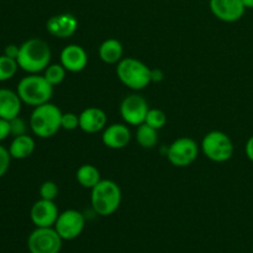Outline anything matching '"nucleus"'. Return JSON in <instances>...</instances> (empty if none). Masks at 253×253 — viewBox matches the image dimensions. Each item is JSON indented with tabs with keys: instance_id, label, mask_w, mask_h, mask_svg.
<instances>
[{
	"instance_id": "obj_20",
	"label": "nucleus",
	"mask_w": 253,
	"mask_h": 253,
	"mask_svg": "<svg viewBox=\"0 0 253 253\" xmlns=\"http://www.w3.org/2000/svg\"><path fill=\"white\" fill-rule=\"evenodd\" d=\"M76 178L82 187L90 190L101 180L100 172L93 165H82L77 170Z\"/></svg>"
},
{
	"instance_id": "obj_26",
	"label": "nucleus",
	"mask_w": 253,
	"mask_h": 253,
	"mask_svg": "<svg viewBox=\"0 0 253 253\" xmlns=\"http://www.w3.org/2000/svg\"><path fill=\"white\" fill-rule=\"evenodd\" d=\"M61 127L66 131H73L79 127V115L74 113L62 114Z\"/></svg>"
},
{
	"instance_id": "obj_32",
	"label": "nucleus",
	"mask_w": 253,
	"mask_h": 253,
	"mask_svg": "<svg viewBox=\"0 0 253 253\" xmlns=\"http://www.w3.org/2000/svg\"><path fill=\"white\" fill-rule=\"evenodd\" d=\"M163 77H165V74H163V72L161 71V69H151V81L152 82H161L163 79Z\"/></svg>"
},
{
	"instance_id": "obj_19",
	"label": "nucleus",
	"mask_w": 253,
	"mask_h": 253,
	"mask_svg": "<svg viewBox=\"0 0 253 253\" xmlns=\"http://www.w3.org/2000/svg\"><path fill=\"white\" fill-rule=\"evenodd\" d=\"M124 47L116 39H108L99 47V57L106 64H118L123 59Z\"/></svg>"
},
{
	"instance_id": "obj_1",
	"label": "nucleus",
	"mask_w": 253,
	"mask_h": 253,
	"mask_svg": "<svg viewBox=\"0 0 253 253\" xmlns=\"http://www.w3.org/2000/svg\"><path fill=\"white\" fill-rule=\"evenodd\" d=\"M51 48L41 39H30L20 44L16 62L19 68L29 74H39L51 64Z\"/></svg>"
},
{
	"instance_id": "obj_22",
	"label": "nucleus",
	"mask_w": 253,
	"mask_h": 253,
	"mask_svg": "<svg viewBox=\"0 0 253 253\" xmlns=\"http://www.w3.org/2000/svg\"><path fill=\"white\" fill-rule=\"evenodd\" d=\"M19 69L16 59L6 57L5 54L0 56V82L10 81L16 74Z\"/></svg>"
},
{
	"instance_id": "obj_16",
	"label": "nucleus",
	"mask_w": 253,
	"mask_h": 253,
	"mask_svg": "<svg viewBox=\"0 0 253 253\" xmlns=\"http://www.w3.org/2000/svg\"><path fill=\"white\" fill-rule=\"evenodd\" d=\"M108 116L105 111L95 106H89L79 114V128L86 133H96L106 127Z\"/></svg>"
},
{
	"instance_id": "obj_25",
	"label": "nucleus",
	"mask_w": 253,
	"mask_h": 253,
	"mask_svg": "<svg viewBox=\"0 0 253 253\" xmlns=\"http://www.w3.org/2000/svg\"><path fill=\"white\" fill-rule=\"evenodd\" d=\"M39 193L41 199L54 200L58 195V185L53 180H46L40 185Z\"/></svg>"
},
{
	"instance_id": "obj_29",
	"label": "nucleus",
	"mask_w": 253,
	"mask_h": 253,
	"mask_svg": "<svg viewBox=\"0 0 253 253\" xmlns=\"http://www.w3.org/2000/svg\"><path fill=\"white\" fill-rule=\"evenodd\" d=\"M10 135H11V130H10V121L0 118V142L6 140Z\"/></svg>"
},
{
	"instance_id": "obj_9",
	"label": "nucleus",
	"mask_w": 253,
	"mask_h": 253,
	"mask_svg": "<svg viewBox=\"0 0 253 253\" xmlns=\"http://www.w3.org/2000/svg\"><path fill=\"white\" fill-rule=\"evenodd\" d=\"M85 226V219L78 210L68 209L59 212L54 229L63 241H72L79 237Z\"/></svg>"
},
{
	"instance_id": "obj_30",
	"label": "nucleus",
	"mask_w": 253,
	"mask_h": 253,
	"mask_svg": "<svg viewBox=\"0 0 253 253\" xmlns=\"http://www.w3.org/2000/svg\"><path fill=\"white\" fill-rule=\"evenodd\" d=\"M19 52H20V46L17 44H7L4 49V54L6 57H10L12 59H16L17 56H19Z\"/></svg>"
},
{
	"instance_id": "obj_28",
	"label": "nucleus",
	"mask_w": 253,
	"mask_h": 253,
	"mask_svg": "<svg viewBox=\"0 0 253 253\" xmlns=\"http://www.w3.org/2000/svg\"><path fill=\"white\" fill-rule=\"evenodd\" d=\"M10 130H11V135L14 136V137L25 135L27 130L26 123H25L20 116H17V118L10 120Z\"/></svg>"
},
{
	"instance_id": "obj_23",
	"label": "nucleus",
	"mask_w": 253,
	"mask_h": 253,
	"mask_svg": "<svg viewBox=\"0 0 253 253\" xmlns=\"http://www.w3.org/2000/svg\"><path fill=\"white\" fill-rule=\"evenodd\" d=\"M44 74L43 77L52 84L53 86L58 85L61 84L62 82L64 81L66 78V74H67V69L62 66L61 63L57 64H49L46 69H44Z\"/></svg>"
},
{
	"instance_id": "obj_8",
	"label": "nucleus",
	"mask_w": 253,
	"mask_h": 253,
	"mask_svg": "<svg viewBox=\"0 0 253 253\" xmlns=\"http://www.w3.org/2000/svg\"><path fill=\"white\" fill-rule=\"evenodd\" d=\"M199 155V146L193 138L180 137L173 141L167 150V158L174 167H188L195 162Z\"/></svg>"
},
{
	"instance_id": "obj_17",
	"label": "nucleus",
	"mask_w": 253,
	"mask_h": 253,
	"mask_svg": "<svg viewBox=\"0 0 253 253\" xmlns=\"http://www.w3.org/2000/svg\"><path fill=\"white\" fill-rule=\"evenodd\" d=\"M22 108V100L19 94L6 88H0V118L5 120L20 116Z\"/></svg>"
},
{
	"instance_id": "obj_4",
	"label": "nucleus",
	"mask_w": 253,
	"mask_h": 253,
	"mask_svg": "<svg viewBox=\"0 0 253 253\" xmlns=\"http://www.w3.org/2000/svg\"><path fill=\"white\" fill-rule=\"evenodd\" d=\"M123 193L118 183L110 179H101L91 189V207L100 216H110L119 209Z\"/></svg>"
},
{
	"instance_id": "obj_13",
	"label": "nucleus",
	"mask_w": 253,
	"mask_h": 253,
	"mask_svg": "<svg viewBox=\"0 0 253 253\" xmlns=\"http://www.w3.org/2000/svg\"><path fill=\"white\" fill-rule=\"evenodd\" d=\"M77 29H78V20L69 12L53 15L46 22V30L48 34L62 40L73 36Z\"/></svg>"
},
{
	"instance_id": "obj_21",
	"label": "nucleus",
	"mask_w": 253,
	"mask_h": 253,
	"mask_svg": "<svg viewBox=\"0 0 253 253\" xmlns=\"http://www.w3.org/2000/svg\"><path fill=\"white\" fill-rule=\"evenodd\" d=\"M136 141L138 145L146 150H151L158 142V130L151 127L147 124H141L136 130Z\"/></svg>"
},
{
	"instance_id": "obj_15",
	"label": "nucleus",
	"mask_w": 253,
	"mask_h": 253,
	"mask_svg": "<svg viewBox=\"0 0 253 253\" xmlns=\"http://www.w3.org/2000/svg\"><path fill=\"white\" fill-rule=\"evenodd\" d=\"M101 141L111 150H123L130 143L131 131L125 124H113L104 128Z\"/></svg>"
},
{
	"instance_id": "obj_6",
	"label": "nucleus",
	"mask_w": 253,
	"mask_h": 253,
	"mask_svg": "<svg viewBox=\"0 0 253 253\" xmlns=\"http://www.w3.org/2000/svg\"><path fill=\"white\" fill-rule=\"evenodd\" d=\"M202 151L210 161L222 163L234 155V143L229 135L222 131H210L202 141Z\"/></svg>"
},
{
	"instance_id": "obj_11",
	"label": "nucleus",
	"mask_w": 253,
	"mask_h": 253,
	"mask_svg": "<svg viewBox=\"0 0 253 253\" xmlns=\"http://www.w3.org/2000/svg\"><path fill=\"white\" fill-rule=\"evenodd\" d=\"M58 215V208L54 200L40 199L30 210V219L36 227H53Z\"/></svg>"
},
{
	"instance_id": "obj_2",
	"label": "nucleus",
	"mask_w": 253,
	"mask_h": 253,
	"mask_svg": "<svg viewBox=\"0 0 253 253\" xmlns=\"http://www.w3.org/2000/svg\"><path fill=\"white\" fill-rule=\"evenodd\" d=\"M62 111L52 103L36 106L30 116V128L40 138H49L61 130Z\"/></svg>"
},
{
	"instance_id": "obj_18",
	"label": "nucleus",
	"mask_w": 253,
	"mask_h": 253,
	"mask_svg": "<svg viewBox=\"0 0 253 253\" xmlns=\"http://www.w3.org/2000/svg\"><path fill=\"white\" fill-rule=\"evenodd\" d=\"M35 140L29 135H21L14 137L9 146V152L14 160H25L29 158L35 151Z\"/></svg>"
},
{
	"instance_id": "obj_27",
	"label": "nucleus",
	"mask_w": 253,
	"mask_h": 253,
	"mask_svg": "<svg viewBox=\"0 0 253 253\" xmlns=\"http://www.w3.org/2000/svg\"><path fill=\"white\" fill-rule=\"evenodd\" d=\"M10 163H11V156H10L9 148H5L4 146L0 145V178L6 174Z\"/></svg>"
},
{
	"instance_id": "obj_14",
	"label": "nucleus",
	"mask_w": 253,
	"mask_h": 253,
	"mask_svg": "<svg viewBox=\"0 0 253 253\" xmlns=\"http://www.w3.org/2000/svg\"><path fill=\"white\" fill-rule=\"evenodd\" d=\"M88 53L82 46L68 44L61 52V64L71 73H79L88 66Z\"/></svg>"
},
{
	"instance_id": "obj_7",
	"label": "nucleus",
	"mask_w": 253,
	"mask_h": 253,
	"mask_svg": "<svg viewBox=\"0 0 253 253\" xmlns=\"http://www.w3.org/2000/svg\"><path fill=\"white\" fill-rule=\"evenodd\" d=\"M62 242L54 227H36L27 239V249L30 253H59Z\"/></svg>"
},
{
	"instance_id": "obj_24",
	"label": "nucleus",
	"mask_w": 253,
	"mask_h": 253,
	"mask_svg": "<svg viewBox=\"0 0 253 253\" xmlns=\"http://www.w3.org/2000/svg\"><path fill=\"white\" fill-rule=\"evenodd\" d=\"M145 124L156 128V130H161L167 124V115L161 109H150L147 115H146Z\"/></svg>"
},
{
	"instance_id": "obj_5",
	"label": "nucleus",
	"mask_w": 253,
	"mask_h": 253,
	"mask_svg": "<svg viewBox=\"0 0 253 253\" xmlns=\"http://www.w3.org/2000/svg\"><path fill=\"white\" fill-rule=\"evenodd\" d=\"M116 74L121 83L132 90H142L152 83L151 68L138 59L123 58L116 67Z\"/></svg>"
},
{
	"instance_id": "obj_12",
	"label": "nucleus",
	"mask_w": 253,
	"mask_h": 253,
	"mask_svg": "<svg viewBox=\"0 0 253 253\" xmlns=\"http://www.w3.org/2000/svg\"><path fill=\"white\" fill-rule=\"evenodd\" d=\"M209 5L214 16L224 22L239 21L246 11L242 0H210Z\"/></svg>"
},
{
	"instance_id": "obj_33",
	"label": "nucleus",
	"mask_w": 253,
	"mask_h": 253,
	"mask_svg": "<svg viewBox=\"0 0 253 253\" xmlns=\"http://www.w3.org/2000/svg\"><path fill=\"white\" fill-rule=\"evenodd\" d=\"M246 9H253V0H242Z\"/></svg>"
},
{
	"instance_id": "obj_34",
	"label": "nucleus",
	"mask_w": 253,
	"mask_h": 253,
	"mask_svg": "<svg viewBox=\"0 0 253 253\" xmlns=\"http://www.w3.org/2000/svg\"><path fill=\"white\" fill-rule=\"evenodd\" d=\"M252 253H253V246H252Z\"/></svg>"
},
{
	"instance_id": "obj_3",
	"label": "nucleus",
	"mask_w": 253,
	"mask_h": 253,
	"mask_svg": "<svg viewBox=\"0 0 253 253\" xmlns=\"http://www.w3.org/2000/svg\"><path fill=\"white\" fill-rule=\"evenodd\" d=\"M22 103L30 106H39L49 103L53 95V85L40 74H29L19 82L16 88Z\"/></svg>"
},
{
	"instance_id": "obj_10",
	"label": "nucleus",
	"mask_w": 253,
	"mask_h": 253,
	"mask_svg": "<svg viewBox=\"0 0 253 253\" xmlns=\"http://www.w3.org/2000/svg\"><path fill=\"white\" fill-rule=\"evenodd\" d=\"M148 110L150 108L147 100L138 94L127 95L120 104L121 118L126 124L132 126H138L145 123Z\"/></svg>"
},
{
	"instance_id": "obj_31",
	"label": "nucleus",
	"mask_w": 253,
	"mask_h": 253,
	"mask_svg": "<svg viewBox=\"0 0 253 253\" xmlns=\"http://www.w3.org/2000/svg\"><path fill=\"white\" fill-rule=\"evenodd\" d=\"M245 151H246V156L250 161L253 163V136L247 140L246 146H245Z\"/></svg>"
}]
</instances>
